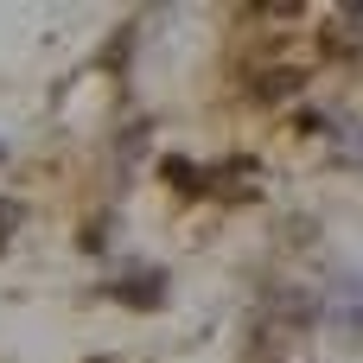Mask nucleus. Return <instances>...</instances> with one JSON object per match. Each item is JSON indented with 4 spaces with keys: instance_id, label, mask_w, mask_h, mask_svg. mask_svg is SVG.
<instances>
[{
    "instance_id": "nucleus-1",
    "label": "nucleus",
    "mask_w": 363,
    "mask_h": 363,
    "mask_svg": "<svg viewBox=\"0 0 363 363\" xmlns=\"http://www.w3.org/2000/svg\"><path fill=\"white\" fill-rule=\"evenodd\" d=\"M121 306H140V313H153V306H166V274L160 268H128L115 287H108Z\"/></svg>"
},
{
    "instance_id": "nucleus-2",
    "label": "nucleus",
    "mask_w": 363,
    "mask_h": 363,
    "mask_svg": "<svg viewBox=\"0 0 363 363\" xmlns=\"http://www.w3.org/2000/svg\"><path fill=\"white\" fill-rule=\"evenodd\" d=\"M160 172H166V185H179V191H204V166L198 160H160Z\"/></svg>"
},
{
    "instance_id": "nucleus-3",
    "label": "nucleus",
    "mask_w": 363,
    "mask_h": 363,
    "mask_svg": "<svg viewBox=\"0 0 363 363\" xmlns=\"http://www.w3.org/2000/svg\"><path fill=\"white\" fill-rule=\"evenodd\" d=\"M19 217H26V211H19V204H13V198H0V242H6V236H13V230H19Z\"/></svg>"
}]
</instances>
